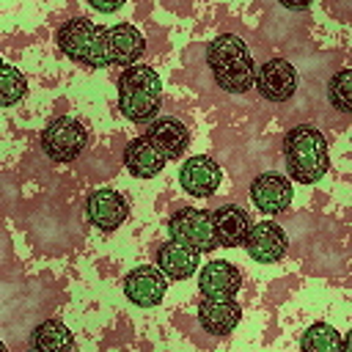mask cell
I'll return each mask as SVG.
<instances>
[{"instance_id":"cell-15","label":"cell","mask_w":352,"mask_h":352,"mask_svg":"<svg viewBox=\"0 0 352 352\" xmlns=\"http://www.w3.org/2000/svg\"><path fill=\"white\" fill-rule=\"evenodd\" d=\"M143 135L165 154V160L182 157L187 151V146H190V129L176 116H160V118H154L146 126Z\"/></svg>"},{"instance_id":"cell-4","label":"cell","mask_w":352,"mask_h":352,"mask_svg":"<svg viewBox=\"0 0 352 352\" xmlns=\"http://www.w3.org/2000/svg\"><path fill=\"white\" fill-rule=\"evenodd\" d=\"M107 28L91 22L88 16H72L69 22H63L55 33V44L58 50L74 60L82 63L88 69H102L110 66L107 63Z\"/></svg>"},{"instance_id":"cell-11","label":"cell","mask_w":352,"mask_h":352,"mask_svg":"<svg viewBox=\"0 0 352 352\" xmlns=\"http://www.w3.org/2000/svg\"><path fill=\"white\" fill-rule=\"evenodd\" d=\"M250 201L261 214H280L292 204V182L275 170L258 173L250 182Z\"/></svg>"},{"instance_id":"cell-19","label":"cell","mask_w":352,"mask_h":352,"mask_svg":"<svg viewBox=\"0 0 352 352\" xmlns=\"http://www.w3.org/2000/svg\"><path fill=\"white\" fill-rule=\"evenodd\" d=\"M242 319V305L236 300H201L198 302V322L209 336H228L236 330Z\"/></svg>"},{"instance_id":"cell-13","label":"cell","mask_w":352,"mask_h":352,"mask_svg":"<svg viewBox=\"0 0 352 352\" xmlns=\"http://www.w3.org/2000/svg\"><path fill=\"white\" fill-rule=\"evenodd\" d=\"M107 63L110 66H135L146 52V38L132 22H116L107 28Z\"/></svg>"},{"instance_id":"cell-10","label":"cell","mask_w":352,"mask_h":352,"mask_svg":"<svg viewBox=\"0 0 352 352\" xmlns=\"http://www.w3.org/2000/svg\"><path fill=\"white\" fill-rule=\"evenodd\" d=\"M85 214H88V223L94 228H99V231H116L129 217V201L118 190L102 187V190H94L88 195Z\"/></svg>"},{"instance_id":"cell-24","label":"cell","mask_w":352,"mask_h":352,"mask_svg":"<svg viewBox=\"0 0 352 352\" xmlns=\"http://www.w3.org/2000/svg\"><path fill=\"white\" fill-rule=\"evenodd\" d=\"M121 6H124L121 0H116V3H104V6H102V3H91V8H96V11H118Z\"/></svg>"},{"instance_id":"cell-8","label":"cell","mask_w":352,"mask_h":352,"mask_svg":"<svg viewBox=\"0 0 352 352\" xmlns=\"http://www.w3.org/2000/svg\"><path fill=\"white\" fill-rule=\"evenodd\" d=\"M267 102H286L297 91V69L286 58H270L256 66V85Z\"/></svg>"},{"instance_id":"cell-14","label":"cell","mask_w":352,"mask_h":352,"mask_svg":"<svg viewBox=\"0 0 352 352\" xmlns=\"http://www.w3.org/2000/svg\"><path fill=\"white\" fill-rule=\"evenodd\" d=\"M286 248H289V236L272 220H258L250 228L248 242H245L248 256L253 261H258V264H275V261H280L286 256Z\"/></svg>"},{"instance_id":"cell-16","label":"cell","mask_w":352,"mask_h":352,"mask_svg":"<svg viewBox=\"0 0 352 352\" xmlns=\"http://www.w3.org/2000/svg\"><path fill=\"white\" fill-rule=\"evenodd\" d=\"M212 223H214V234H217V245L223 248H239L248 242V234L253 228L250 214L236 206V204H223L212 212Z\"/></svg>"},{"instance_id":"cell-2","label":"cell","mask_w":352,"mask_h":352,"mask_svg":"<svg viewBox=\"0 0 352 352\" xmlns=\"http://www.w3.org/2000/svg\"><path fill=\"white\" fill-rule=\"evenodd\" d=\"M283 160L286 170L294 182L314 184L330 168V151L324 135L311 124H297L283 138Z\"/></svg>"},{"instance_id":"cell-12","label":"cell","mask_w":352,"mask_h":352,"mask_svg":"<svg viewBox=\"0 0 352 352\" xmlns=\"http://www.w3.org/2000/svg\"><path fill=\"white\" fill-rule=\"evenodd\" d=\"M198 289L204 300H236V292L242 289V272L231 261L214 258L201 267Z\"/></svg>"},{"instance_id":"cell-26","label":"cell","mask_w":352,"mask_h":352,"mask_svg":"<svg viewBox=\"0 0 352 352\" xmlns=\"http://www.w3.org/2000/svg\"><path fill=\"white\" fill-rule=\"evenodd\" d=\"M30 352H33V349H30Z\"/></svg>"},{"instance_id":"cell-1","label":"cell","mask_w":352,"mask_h":352,"mask_svg":"<svg viewBox=\"0 0 352 352\" xmlns=\"http://www.w3.org/2000/svg\"><path fill=\"white\" fill-rule=\"evenodd\" d=\"M206 63L217 88L226 94H245L256 85V63L248 44L236 33H220L206 47Z\"/></svg>"},{"instance_id":"cell-9","label":"cell","mask_w":352,"mask_h":352,"mask_svg":"<svg viewBox=\"0 0 352 352\" xmlns=\"http://www.w3.org/2000/svg\"><path fill=\"white\" fill-rule=\"evenodd\" d=\"M220 182H223V170L206 154L187 157L182 162V168H179V184L192 198H209V195H214V190L220 187Z\"/></svg>"},{"instance_id":"cell-17","label":"cell","mask_w":352,"mask_h":352,"mask_svg":"<svg viewBox=\"0 0 352 352\" xmlns=\"http://www.w3.org/2000/svg\"><path fill=\"white\" fill-rule=\"evenodd\" d=\"M165 154L146 138L138 135L124 146V168L135 176V179H151L165 168Z\"/></svg>"},{"instance_id":"cell-7","label":"cell","mask_w":352,"mask_h":352,"mask_svg":"<svg viewBox=\"0 0 352 352\" xmlns=\"http://www.w3.org/2000/svg\"><path fill=\"white\" fill-rule=\"evenodd\" d=\"M124 297L138 305V308H154L162 302L165 289H168V278L162 275V270L157 264H140L135 270H129L121 280Z\"/></svg>"},{"instance_id":"cell-22","label":"cell","mask_w":352,"mask_h":352,"mask_svg":"<svg viewBox=\"0 0 352 352\" xmlns=\"http://www.w3.org/2000/svg\"><path fill=\"white\" fill-rule=\"evenodd\" d=\"M25 94H28V80H25V74H22L16 66L3 63V66H0V104H3V107H11V104H16Z\"/></svg>"},{"instance_id":"cell-20","label":"cell","mask_w":352,"mask_h":352,"mask_svg":"<svg viewBox=\"0 0 352 352\" xmlns=\"http://www.w3.org/2000/svg\"><path fill=\"white\" fill-rule=\"evenodd\" d=\"M30 349L33 352H77L74 336L60 319H44L30 333Z\"/></svg>"},{"instance_id":"cell-5","label":"cell","mask_w":352,"mask_h":352,"mask_svg":"<svg viewBox=\"0 0 352 352\" xmlns=\"http://www.w3.org/2000/svg\"><path fill=\"white\" fill-rule=\"evenodd\" d=\"M168 234L173 242H182L198 253H209L217 248V234L212 223V212L198 206H182L168 220Z\"/></svg>"},{"instance_id":"cell-6","label":"cell","mask_w":352,"mask_h":352,"mask_svg":"<svg viewBox=\"0 0 352 352\" xmlns=\"http://www.w3.org/2000/svg\"><path fill=\"white\" fill-rule=\"evenodd\" d=\"M85 146L88 129L72 116L52 118L41 132V148L52 162H72L85 151Z\"/></svg>"},{"instance_id":"cell-21","label":"cell","mask_w":352,"mask_h":352,"mask_svg":"<svg viewBox=\"0 0 352 352\" xmlns=\"http://www.w3.org/2000/svg\"><path fill=\"white\" fill-rule=\"evenodd\" d=\"M344 336L330 322H314L300 336V352H341Z\"/></svg>"},{"instance_id":"cell-18","label":"cell","mask_w":352,"mask_h":352,"mask_svg":"<svg viewBox=\"0 0 352 352\" xmlns=\"http://www.w3.org/2000/svg\"><path fill=\"white\" fill-rule=\"evenodd\" d=\"M154 264L162 270V275L168 280H184L190 275L198 272V264H201V253L182 245V242H162L160 250H157V258Z\"/></svg>"},{"instance_id":"cell-23","label":"cell","mask_w":352,"mask_h":352,"mask_svg":"<svg viewBox=\"0 0 352 352\" xmlns=\"http://www.w3.org/2000/svg\"><path fill=\"white\" fill-rule=\"evenodd\" d=\"M327 99L336 110L352 113V69H341L327 82Z\"/></svg>"},{"instance_id":"cell-25","label":"cell","mask_w":352,"mask_h":352,"mask_svg":"<svg viewBox=\"0 0 352 352\" xmlns=\"http://www.w3.org/2000/svg\"><path fill=\"white\" fill-rule=\"evenodd\" d=\"M341 352H352V330L344 336V346H341Z\"/></svg>"},{"instance_id":"cell-3","label":"cell","mask_w":352,"mask_h":352,"mask_svg":"<svg viewBox=\"0 0 352 352\" xmlns=\"http://www.w3.org/2000/svg\"><path fill=\"white\" fill-rule=\"evenodd\" d=\"M162 99V80L151 66H129L118 77V110L135 124H151Z\"/></svg>"}]
</instances>
